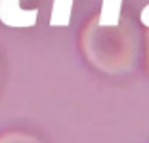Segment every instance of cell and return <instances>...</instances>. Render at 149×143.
Returning <instances> with one entry per match:
<instances>
[{"instance_id": "cell-1", "label": "cell", "mask_w": 149, "mask_h": 143, "mask_svg": "<svg viewBox=\"0 0 149 143\" xmlns=\"http://www.w3.org/2000/svg\"><path fill=\"white\" fill-rule=\"evenodd\" d=\"M80 50L97 73L113 78L128 76L143 59V31L126 13L113 23L96 15L80 33Z\"/></svg>"}, {"instance_id": "cell-2", "label": "cell", "mask_w": 149, "mask_h": 143, "mask_svg": "<svg viewBox=\"0 0 149 143\" xmlns=\"http://www.w3.org/2000/svg\"><path fill=\"white\" fill-rule=\"evenodd\" d=\"M0 143H44L38 135L31 134V132H6L0 134Z\"/></svg>"}, {"instance_id": "cell-3", "label": "cell", "mask_w": 149, "mask_h": 143, "mask_svg": "<svg viewBox=\"0 0 149 143\" xmlns=\"http://www.w3.org/2000/svg\"><path fill=\"white\" fill-rule=\"evenodd\" d=\"M143 56H145L147 69H149V25H147V29H145V35H143Z\"/></svg>"}]
</instances>
